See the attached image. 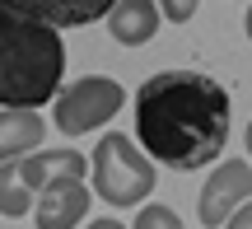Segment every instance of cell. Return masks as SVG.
Returning <instances> with one entry per match:
<instances>
[{
  "label": "cell",
  "instance_id": "1",
  "mask_svg": "<svg viewBox=\"0 0 252 229\" xmlns=\"http://www.w3.org/2000/svg\"><path fill=\"white\" fill-rule=\"evenodd\" d=\"M229 89L201 70H159L135 94L140 150L163 168H206L229 145Z\"/></svg>",
  "mask_w": 252,
  "mask_h": 229
},
{
  "label": "cell",
  "instance_id": "2",
  "mask_svg": "<svg viewBox=\"0 0 252 229\" xmlns=\"http://www.w3.org/2000/svg\"><path fill=\"white\" fill-rule=\"evenodd\" d=\"M61 33L0 0V108H42L61 94Z\"/></svg>",
  "mask_w": 252,
  "mask_h": 229
},
{
  "label": "cell",
  "instance_id": "3",
  "mask_svg": "<svg viewBox=\"0 0 252 229\" xmlns=\"http://www.w3.org/2000/svg\"><path fill=\"white\" fill-rule=\"evenodd\" d=\"M89 159H94V196H103L117 211L140 206L154 192V159L135 140H126L122 131L117 136H103Z\"/></svg>",
  "mask_w": 252,
  "mask_h": 229
},
{
  "label": "cell",
  "instance_id": "4",
  "mask_svg": "<svg viewBox=\"0 0 252 229\" xmlns=\"http://www.w3.org/2000/svg\"><path fill=\"white\" fill-rule=\"evenodd\" d=\"M52 178H84V155L80 150H33L24 159H9L0 164V215L19 220V215L33 211L37 192H42Z\"/></svg>",
  "mask_w": 252,
  "mask_h": 229
},
{
  "label": "cell",
  "instance_id": "5",
  "mask_svg": "<svg viewBox=\"0 0 252 229\" xmlns=\"http://www.w3.org/2000/svg\"><path fill=\"white\" fill-rule=\"evenodd\" d=\"M122 103H126V94H122L117 80H108V75H84V80L65 84L52 98V122L65 136H84V131H98L103 122H112Z\"/></svg>",
  "mask_w": 252,
  "mask_h": 229
},
{
  "label": "cell",
  "instance_id": "6",
  "mask_svg": "<svg viewBox=\"0 0 252 229\" xmlns=\"http://www.w3.org/2000/svg\"><path fill=\"white\" fill-rule=\"evenodd\" d=\"M243 201H252V164L229 155V159H220L215 173L206 178L201 201H196V215H201V225H206V229H220Z\"/></svg>",
  "mask_w": 252,
  "mask_h": 229
},
{
  "label": "cell",
  "instance_id": "7",
  "mask_svg": "<svg viewBox=\"0 0 252 229\" xmlns=\"http://www.w3.org/2000/svg\"><path fill=\"white\" fill-rule=\"evenodd\" d=\"M94 192L84 187V178H52L33 201V220L37 229H80V220L89 215Z\"/></svg>",
  "mask_w": 252,
  "mask_h": 229
},
{
  "label": "cell",
  "instance_id": "8",
  "mask_svg": "<svg viewBox=\"0 0 252 229\" xmlns=\"http://www.w3.org/2000/svg\"><path fill=\"white\" fill-rule=\"evenodd\" d=\"M5 5H14L19 14H28V19L61 33V28H84V24L108 19V9L117 0H5Z\"/></svg>",
  "mask_w": 252,
  "mask_h": 229
},
{
  "label": "cell",
  "instance_id": "9",
  "mask_svg": "<svg viewBox=\"0 0 252 229\" xmlns=\"http://www.w3.org/2000/svg\"><path fill=\"white\" fill-rule=\"evenodd\" d=\"M103 24H108V33H112V42H117V47H145L154 33H159L163 14H159L154 0H117V5L108 9Z\"/></svg>",
  "mask_w": 252,
  "mask_h": 229
},
{
  "label": "cell",
  "instance_id": "10",
  "mask_svg": "<svg viewBox=\"0 0 252 229\" xmlns=\"http://www.w3.org/2000/svg\"><path fill=\"white\" fill-rule=\"evenodd\" d=\"M42 136H47L42 112H33V108H0V164L42 150Z\"/></svg>",
  "mask_w": 252,
  "mask_h": 229
},
{
  "label": "cell",
  "instance_id": "11",
  "mask_svg": "<svg viewBox=\"0 0 252 229\" xmlns=\"http://www.w3.org/2000/svg\"><path fill=\"white\" fill-rule=\"evenodd\" d=\"M135 229H182V220H178L173 206H145L135 215Z\"/></svg>",
  "mask_w": 252,
  "mask_h": 229
},
{
  "label": "cell",
  "instance_id": "12",
  "mask_svg": "<svg viewBox=\"0 0 252 229\" xmlns=\"http://www.w3.org/2000/svg\"><path fill=\"white\" fill-rule=\"evenodd\" d=\"M196 9H201V0H159V14L168 19V24H187Z\"/></svg>",
  "mask_w": 252,
  "mask_h": 229
},
{
  "label": "cell",
  "instance_id": "13",
  "mask_svg": "<svg viewBox=\"0 0 252 229\" xmlns=\"http://www.w3.org/2000/svg\"><path fill=\"white\" fill-rule=\"evenodd\" d=\"M224 229H252V201H243V206H238V211L224 220Z\"/></svg>",
  "mask_w": 252,
  "mask_h": 229
},
{
  "label": "cell",
  "instance_id": "14",
  "mask_svg": "<svg viewBox=\"0 0 252 229\" xmlns=\"http://www.w3.org/2000/svg\"><path fill=\"white\" fill-rule=\"evenodd\" d=\"M84 229H126V225H122V220H89Z\"/></svg>",
  "mask_w": 252,
  "mask_h": 229
},
{
  "label": "cell",
  "instance_id": "15",
  "mask_svg": "<svg viewBox=\"0 0 252 229\" xmlns=\"http://www.w3.org/2000/svg\"><path fill=\"white\" fill-rule=\"evenodd\" d=\"M243 140H248V159H252V122H248V136Z\"/></svg>",
  "mask_w": 252,
  "mask_h": 229
},
{
  "label": "cell",
  "instance_id": "16",
  "mask_svg": "<svg viewBox=\"0 0 252 229\" xmlns=\"http://www.w3.org/2000/svg\"><path fill=\"white\" fill-rule=\"evenodd\" d=\"M243 28H248V37H252V9H248V19H243Z\"/></svg>",
  "mask_w": 252,
  "mask_h": 229
}]
</instances>
